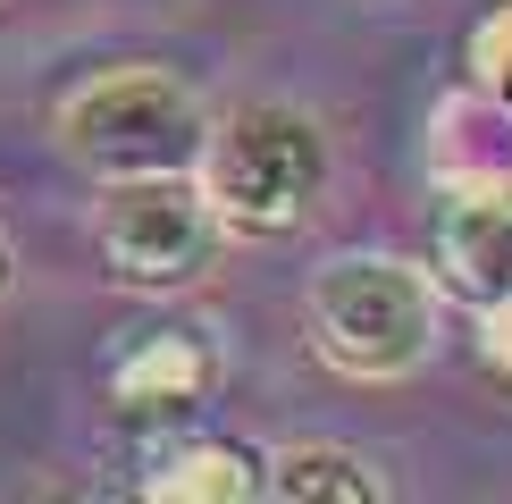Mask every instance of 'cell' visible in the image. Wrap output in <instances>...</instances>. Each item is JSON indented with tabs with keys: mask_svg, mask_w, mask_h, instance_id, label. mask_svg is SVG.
Wrapping results in <instances>:
<instances>
[{
	"mask_svg": "<svg viewBox=\"0 0 512 504\" xmlns=\"http://www.w3.org/2000/svg\"><path fill=\"white\" fill-rule=\"evenodd\" d=\"M311 345L345 378H412L437 353V286L395 252H336L311 278Z\"/></svg>",
	"mask_w": 512,
	"mask_h": 504,
	"instance_id": "6da1fadb",
	"label": "cell"
},
{
	"mask_svg": "<svg viewBox=\"0 0 512 504\" xmlns=\"http://www.w3.org/2000/svg\"><path fill=\"white\" fill-rule=\"evenodd\" d=\"M194 160H202V194L219 210V227H244V236L303 227L311 202L328 194V135L286 101H252L227 126H202Z\"/></svg>",
	"mask_w": 512,
	"mask_h": 504,
	"instance_id": "7a4b0ae2",
	"label": "cell"
},
{
	"mask_svg": "<svg viewBox=\"0 0 512 504\" xmlns=\"http://www.w3.org/2000/svg\"><path fill=\"white\" fill-rule=\"evenodd\" d=\"M202 101L168 68H110L59 110V143L101 168V177H160V168H194L202 152Z\"/></svg>",
	"mask_w": 512,
	"mask_h": 504,
	"instance_id": "3957f363",
	"label": "cell"
},
{
	"mask_svg": "<svg viewBox=\"0 0 512 504\" xmlns=\"http://www.w3.org/2000/svg\"><path fill=\"white\" fill-rule=\"evenodd\" d=\"M219 210L210 194L185 168H160V177H118L110 202H101L93 219V244H101V269H110L118 286H194L210 261H219Z\"/></svg>",
	"mask_w": 512,
	"mask_h": 504,
	"instance_id": "277c9868",
	"label": "cell"
},
{
	"mask_svg": "<svg viewBox=\"0 0 512 504\" xmlns=\"http://www.w3.org/2000/svg\"><path fill=\"white\" fill-rule=\"evenodd\" d=\"M437 286H454L462 303L512 294V177H487V185L445 202V219H437Z\"/></svg>",
	"mask_w": 512,
	"mask_h": 504,
	"instance_id": "5b68a950",
	"label": "cell"
},
{
	"mask_svg": "<svg viewBox=\"0 0 512 504\" xmlns=\"http://www.w3.org/2000/svg\"><path fill=\"white\" fill-rule=\"evenodd\" d=\"M210 378H219V362H210V345L194 328H152V336H135V345L118 353V370H110V395H118V412H194L202 395H210Z\"/></svg>",
	"mask_w": 512,
	"mask_h": 504,
	"instance_id": "8992f818",
	"label": "cell"
},
{
	"mask_svg": "<svg viewBox=\"0 0 512 504\" xmlns=\"http://www.w3.org/2000/svg\"><path fill=\"white\" fill-rule=\"evenodd\" d=\"M143 496H160V504H252L261 496V454L236 446V437H194V446L152 462Z\"/></svg>",
	"mask_w": 512,
	"mask_h": 504,
	"instance_id": "52a82bcc",
	"label": "cell"
},
{
	"mask_svg": "<svg viewBox=\"0 0 512 504\" xmlns=\"http://www.w3.org/2000/svg\"><path fill=\"white\" fill-rule=\"evenodd\" d=\"M261 496H286V504H378L387 479L361 454H345V446H286V454L261 462Z\"/></svg>",
	"mask_w": 512,
	"mask_h": 504,
	"instance_id": "ba28073f",
	"label": "cell"
},
{
	"mask_svg": "<svg viewBox=\"0 0 512 504\" xmlns=\"http://www.w3.org/2000/svg\"><path fill=\"white\" fill-rule=\"evenodd\" d=\"M462 68H471V84H487V93L512 110V0L471 26V59H462Z\"/></svg>",
	"mask_w": 512,
	"mask_h": 504,
	"instance_id": "9c48e42d",
	"label": "cell"
},
{
	"mask_svg": "<svg viewBox=\"0 0 512 504\" xmlns=\"http://www.w3.org/2000/svg\"><path fill=\"white\" fill-rule=\"evenodd\" d=\"M479 353L512 378V294H496V303H479Z\"/></svg>",
	"mask_w": 512,
	"mask_h": 504,
	"instance_id": "30bf717a",
	"label": "cell"
},
{
	"mask_svg": "<svg viewBox=\"0 0 512 504\" xmlns=\"http://www.w3.org/2000/svg\"><path fill=\"white\" fill-rule=\"evenodd\" d=\"M0 286H9V244H0Z\"/></svg>",
	"mask_w": 512,
	"mask_h": 504,
	"instance_id": "8fae6325",
	"label": "cell"
}]
</instances>
